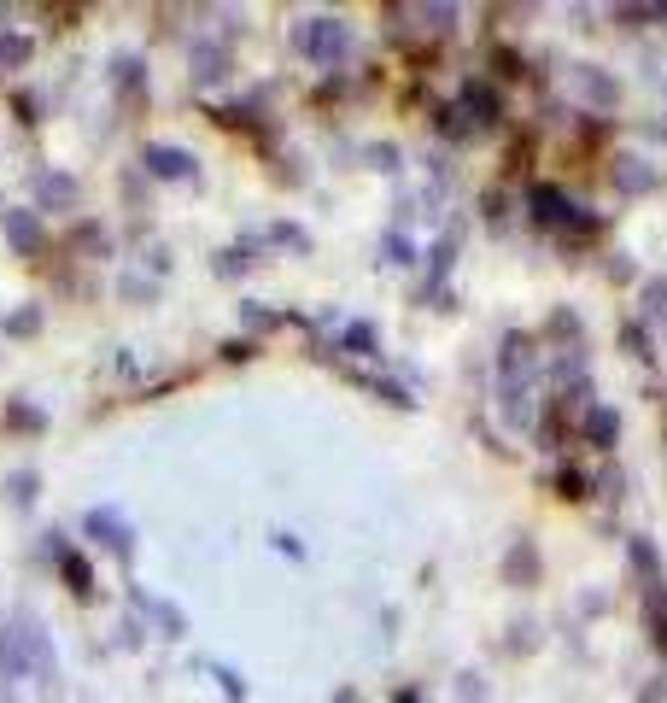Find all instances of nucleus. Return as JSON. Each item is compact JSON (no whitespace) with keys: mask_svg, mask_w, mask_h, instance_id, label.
Segmentation results:
<instances>
[{"mask_svg":"<svg viewBox=\"0 0 667 703\" xmlns=\"http://www.w3.org/2000/svg\"><path fill=\"white\" fill-rule=\"evenodd\" d=\"M299 47H305L310 59H322V65H334V59L346 53V24H334V18H310V24L299 29Z\"/></svg>","mask_w":667,"mask_h":703,"instance_id":"nucleus-1","label":"nucleus"},{"mask_svg":"<svg viewBox=\"0 0 667 703\" xmlns=\"http://www.w3.org/2000/svg\"><path fill=\"white\" fill-rule=\"evenodd\" d=\"M88 534H100V545H111L117 557H129V551H135V539H129V521L117 516V510H88Z\"/></svg>","mask_w":667,"mask_h":703,"instance_id":"nucleus-2","label":"nucleus"},{"mask_svg":"<svg viewBox=\"0 0 667 703\" xmlns=\"http://www.w3.org/2000/svg\"><path fill=\"white\" fill-rule=\"evenodd\" d=\"M147 170L165 176V182H188L194 176V153H181V147H147Z\"/></svg>","mask_w":667,"mask_h":703,"instance_id":"nucleus-3","label":"nucleus"},{"mask_svg":"<svg viewBox=\"0 0 667 703\" xmlns=\"http://www.w3.org/2000/svg\"><path fill=\"white\" fill-rule=\"evenodd\" d=\"M42 194H47V199H70L76 188H70V176H47V182H42Z\"/></svg>","mask_w":667,"mask_h":703,"instance_id":"nucleus-8","label":"nucleus"},{"mask_svg":"<svg viewBox=\"0 0 667 703\" xmlns=\"http://www.w3.org/2000/svg\"><path fill=\"white\" fill-rule=\"evenodd\" d=\"M36 323H42V317H36V311H24V317H12V323H6V328H12V335H29V328H36Z\"/></svg>","mask_w":667,"mask_h":703,"instance_id":"nucleus-10","label":"nucleus"},{"mask_svg":"<svg viewBox=\"0 0 667 703\" xmlns=\"http://www.w3.org/2000/svg\"><path fill=\"white\" fill-rule=\"evenodd\" d=\"M6 240H12L18 253H42V217L36 211H6Z\"/></svg>","mask_w":667,"mask_h":703,"instance_id":"nucleus-4","label":"nucleus"},{"mask_svg":"<svg viewBox=\"0 0 667 703\" xmlns=\"http://www.w3.org/2000/svg\"><path fill=\"white\" fill-rule=\"evenodd\" d=\"M24 59H29L24 36H0V65H24Z\"/></svg>","mask_w":667,"mask_h":703,"instance_id":"nucleus-6","label":"nucleus"},{"mask_svg":"<svg viewBox=\"0 0 667 703\" xmlns=\"http://www.w3.org/2000/svg\"><path fill=\"white\" fill-rule=\"evenodd\" d=\"M12 498H18V505L36 498V475H29V469H24V475H12Z\"/></svg>","mask_w":667,"mask_h":703,"instance_id":"nucleus-7","label":"nucleus"},{"mask_svg":"<svg viewBox=\"0 0 667 703\" xmlns=\"http://www.w3.org/2000/svg\"><path fill=\"white\" fill-rule=\"evenodd\" d=\"M59 575L70 580V592H76V598H94V575H88V562L76 557V551H65V545H59Z\"/></svg>","mask_w":667,"mask_h":703,"instance_id":"nucleus-5","label":"nucleus"},{"mask_svg":"<svg viewBox=\"0 0 667 703\" xmlns=\"http://www.w3.org/2000/svg\"><path fill=\"white\" fill-rule=\"evenodd\" d=\"M12 422H24V428H42V410H29V405H12Z\"/></svg>","mask_w":667,"mask_h":703,"instance_id":"nucleus-9","label":"nucleus"}]
</instances>
